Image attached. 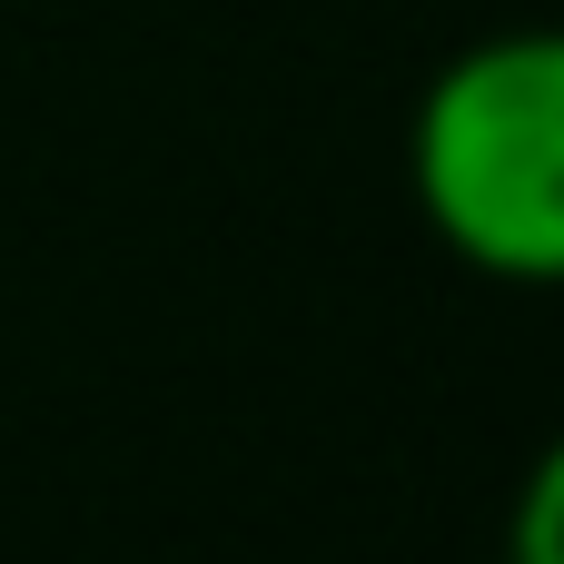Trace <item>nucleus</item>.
Instances as JSON below:
<instances>
[{"mask_svg":"<svg viewBox=\"0 0 564 564\" xmlns=\"http://www.w3.org/2000/svg\"><path fill=\"white\" fill-rule=\"evenodd\" d=\"M506 564H564V436L525 466V496L506 516Z\"/></svg>","mask_w":564,"mask_h":564,"instance_id":"obj_2","label":"nucleus"},{"mask_svg":"<svg viewBox=\"0 0 564 564\" xmlns=\"http://www.w3.org/2000/svg\"><path fill=\"white\" fill-rule=\"evenodd\" d=\"M426 228L506 288H564V20L456 50L406 129Z\"/></svg>","mask_w":564,"mask_h":564,"instance_id":"obj_1","label":"nucleus"}]
</instances>
